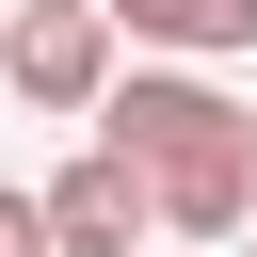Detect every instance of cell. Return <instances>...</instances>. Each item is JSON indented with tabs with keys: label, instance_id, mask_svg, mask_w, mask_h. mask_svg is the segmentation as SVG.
Listing matches in <instances>:
<instances>
[{
	"label": "cell",
	"instance_id": "cell-1",
	"mask_svg": "<svg viewBox=\"0 0 257 257\" xmlns=\"http://www.w3.org/2000/svg\"><path fill=\"white\" fill-rule=\"evenodd\" d=\"M96 145L145 177V225H177V241H241V209H257V112H241L225 80H193V64H128V80H96Z\"/></svg>",
	"mask_w": 257,
	"mask_h": 257
},
{
	"label": "cell",
	"instance_id": "cell-2",
	"mask_svg": "<svg viewBox=\"0 0 257 257\" xmlns=\"http://www.w3.org/2000/svg\"><path fill=\"white\" fill-rule=\"evenodd\" d=\"M0 80H16L32 112H96V80H112V16H96V0H32V16L0 32Z\"/></svg>",
	"mask_w": 257,
	"mask_h": 257
},
{
	"label": "cell",
	"instance_id": "cell-3",
	"mask_svg": "<svg viewBox=\"0 0 257 257\" xmlns=\"http://www.w3.org/2000/svg\"><path fill=\"white\" fill-rule=\"evenodd\" d=\"M32 225H48V257H128V241H145V177H128L112 145H80V161L32 193Z\"/></svg>",
	"mask_w": 257,
	"mask_h": 257
},
{
	"label": "cell",
	"instance_id": "cell-4",
	"mask_svg": "<svg viewBox=\"0 0 257 257\" xmlns=\"http://www.w3.org/2000/svg\"><path fill=\"white\" fill-rule=\"evenodd\" d=\"M128 48H225V0H96Z\"/></svg>",
	"mask_w": 257,
	"mask_h": 257
},
{
	"label": "cell",
	"instance_id": "cell-5",
	"mask_svg": "<svg viewBox=\"0 0 257 257\" xmlns=\"http://www.w3.org/2000/svg\"><path fill=\"white\" fill-rule=\"evenodd\" d=\"M0 257H48V225H32V193L0 177Z\"/></svg>",
	"mask_w": 257,
	"mask_h": 257
},
{
	"label": "cell",
	"instance_id": "cell-6",
	"mask_svg": "<svg viewBox=\"0 0 257 257\" xmlns=\"http://www.w3.org/2000/svg\"><path fill=\"white\" fill-rule=\"evenodd\" d=\"M225 48H257V0H225Z\"/></svg>",
	"mask_w": 257,
	"mask_h": 257
},
{
	"label": "cell",
	"instance_id": "cell-7",
	"mask_svg": "<svg viewBox=\"0 0 257 257\" xmlns=\"http://www.w3.org/2000/svg\"><path fill=\"white\" fill-rule=\"evenodd\" d=\"M241 225H257V209H241Z\"/></svg>",
	"mask_w": 257,
	"mask_h": 257
}]
</instances>
